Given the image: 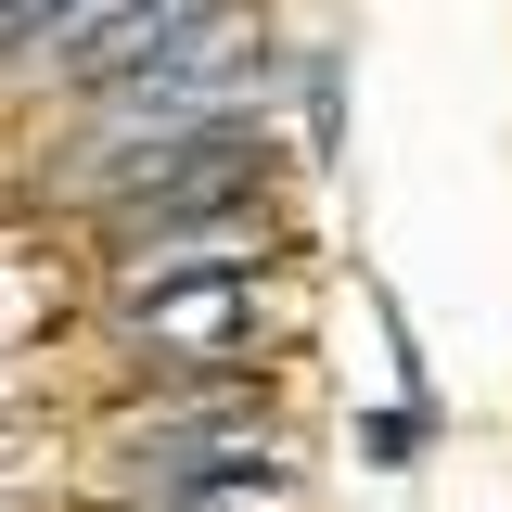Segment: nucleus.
<instances>
[{
    "mask_svg": "<svg viewBox=\"0 0 512 512\" xmlns=\"http://www.w3.org/2000/svg\"><path fill=\"white\" fill-rule=\"evenodd\" d=\"M359 461H372V474H410V461H423V410H372V423H359Z\"/></svg>",
    "mask_w": 512,
    "mask_h": 512,
    "instance_id": "nucleus-1",
    "label": "nucleus"
}]
</instances>
